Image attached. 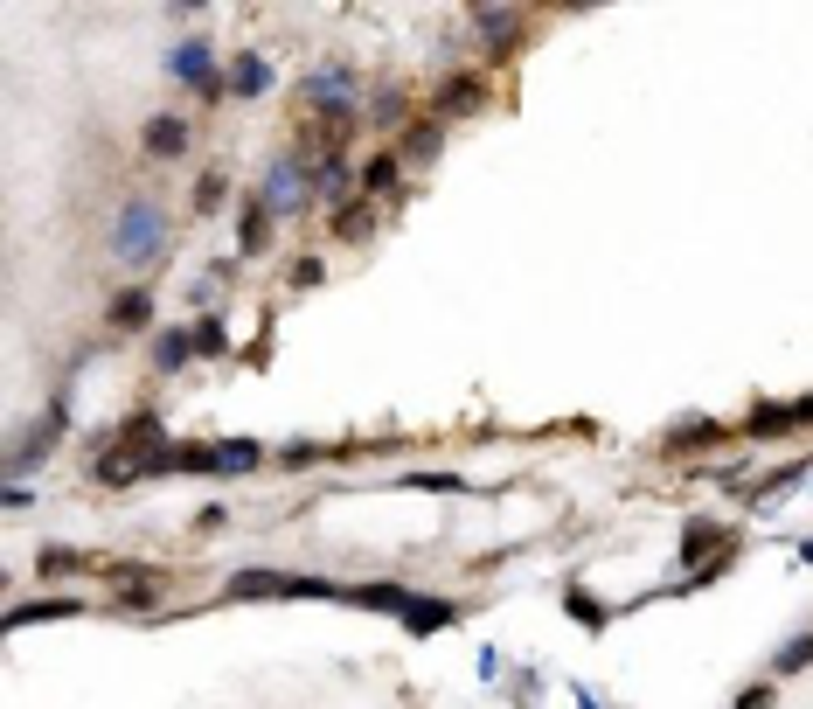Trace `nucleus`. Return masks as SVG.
<instances>
[{
	"label": "nucleus",
	"mask_w": 813,
	"mask_h": 709,
	"mask_svg": "<svg viewBox=\"0 0 813 709\" xmlns=\"http://www.w3.org/2000/svg\"><path fill=\"white\" fill-rule=\"evenodd\" d=\"M112 251H119L126 265H153V258L167 251V216H160V202H126V209H119Z\"/></svg>",
	"instance_id": "f257e3e1"
},
{
	"label": "nucleus",
	"mask_w": 813,
	"mask_h": 709,
	"mask_svg": "<svg viewBox=\"0 0 813 709\" xmlns=\"http://www.w3.org/2000/svg\"><path fill=\"white\" fill-rule=\"evenodd\" d=\"M306 195H313V188L299 181V167H271V181H265V209H278V216H285V209H299Z\"/></svg>",
	"instance_id": "f03ea898"
},
{
	"label": "nucleus",
	"mask_w": 813,
	"mask_h": 709,
	"mask_svg": "<svg viewBox=\"0 0 813 709\" xmlns=\"http://www.w3.org/2000/svg\"><path fill=\"white\" fill-rule=\"evenodd\" d=\"M174 77H188V84H202V91H216V70H209V49H202V42H181V49H174Z\"/></svg>",
	"instance_id": "7ed1b4c3"
},
{
	"label": "nucleus",
	"mask_w": 813,
	"mask_h": 709,
	"mask_svg": "<svg viewBox=\"0 0 813 709\" xmlns=\"http://www.w3.org/2000/svg\"><path fill=\"white\" fill-rule=\"evenodd\" d=\"M230 591L237 598H265V591H292V577H278V570H237Z\"/></svg>",
	"instance_id": "20e7f679"
},
{
	"label": "nucleus",
	"mask_w": 813,
	"mask_h": 709,
	"mask_svg": "<svg viewBox=\"0 0 813 709\" xmlns=\"http://www.w3.org/2000/svg\"><path fill=\"white\" fill-rule=\"evenodd\" d=\"M146 146H153V153H181V146H188V126H181V119H167V112H160V119H153V126H146Z\"/></svg>",
	"instance_id": "39448f33"
},
{
	"label": "nucleus",
	"mask_w": 813,
	"mask_h": 709,
	"mask_svg": "<svg viewBox=\"0 0 813 709\" xmlns=\"http://www.w3.org/2000/svg\"><path fill=\"white\" fill-rule=\"evenodd\" d=\"M807 661H813V633H800V640H786V647H779V661H772V675H800Z\"/></svg>",
	"instance_id": "423d86ee"
},
{
	"label": "nucleus",
	"mask_w": 813,
	"mask_h": 709,
	"mask_svg": "<svg viewBox=\"0 0 813 709\" xmlns=\"http://www.w3.org/2000/svg\"><path fill=\"white\" fill-rule=\"evenodd\" d=\"M70 612H77L70 598H49V605H14V619H7V626H35V619H70Z\"/></svg>",
	"instance_id": "0eeeda50"
},
{
	"label": "nucleus",
	"mask_w": 813,
	"mask_h": 709,
	"mask_svg": "<svg viewBox=\"0 0 813 709\" xmlns=\"http://www.w3.org/2000/svg\"><path fill=\"white\" fill-rule=\"evenodd\" d=\"M265 56H244V63H237V77H230V84H237V91H244V98H258V91H265Z\"/></svg>",
	"instance_id": "6e6552de"
},
{
	"label": "nucleus",
	"mask_w": 813,
	"mask_h": 709,
	"mask_svg": "<svg viewBox=\"0 0 813 709\" xmlns=\"http://www.w3.org/2000/svg\"><path fill=\"white\" fill-rule=\"evenodd\" d=\"M146 313H153V292H126V299L112 306V320H119V327H139Z\"/></svg>",
	"instance_id": "1a4fd4ad"
},
{
	"label": "nucleus",
	"mask_w": 813,
	"mask_h": 709,
	"mask_svg": "<svg viewBox=\"0 0 813 709\" xmlns=\"http://www.w3.org/2000/svg\"><path fill=\"white\" fill-rule=\"evenodd\" d=\"M188 348H195L188 334H160V348H153V362H160V369H181V362H188Z\"/></svg>",
	"instance_id": "9d476101"
},
{
	"label": "nucleus",
	"mask_w": 813,
	"mask_h": 709,
	"mask_svg": "<svg viewBox=\"0 0 813 709\" xmlns=\"http://www.w3.org/2000/svg\"><path fill=\"white\" fill-rule=\"evenodd\" d=\"M35 570H42V577H70V570H84V557H77V550H42Z\"/></svg>",
	"instance_id": "9b49d317"
},
{
	"label": "nucleus",
	"mask_w": 813,
	"mask_h": 709,
	"mask_svg": "<svg viewBox=\"0 0 813 709\" xmlns=\"http://www.w3.org/2000/svg\"><path fill=\"white\" fill-rule=\"evenodd\" d=\"M244 251H265V202L244 209Z\"/></svg>",
	"instance_id": "f8f14e48"
},
{
	"label": "nucleus",
	"mask_w": 813,
	"mask_h": 709,
	"mask_svg": "<svg viewBox=\"0 0 813 709\" xmlns=\"http://www.w3.org/2000/svg\"><path fill=\"white\" fill-rule=\"evenodd\" d=\"M362 181H369V188H390V181H397V153H376V160H369V174H362Z\"/></svg>",
	"instance_id": "ddd939ff"
},
{
	"label": "nucleus",
	"mask_w": 813,
	"mask_h": 709,
	"mask_svg": "<svg viewBox=\"0 0 813 709\" xmlns=\"http://www.w3.org/2000/svg\"><path fill=\"white\" fill-rule=\"evenodd\" d=\"M223 195H230V181H223V174H202V188H195V202H202V209H216Z\"/></svg>",
	"instance_id": "4468645a"
},
{
	"label": "nucleus",
	"mask_w": 813,
	"mask_h": 709,
	"mask_svg": "<svg viewBox=\"0 0 813 709\" xmlns=\"http://www.w3.org/2000/svg\"><path fill=\"white\" fill-rule=\"evenodd\" d=\"M341 237H369V202H355V209H341Z\"/></svg>",
	"instance_id": "2eb2a0df"
},
{
	"label": "nucleus",
	"mask_w": 813,
	"mask_h": 709,
	"mask_svg": "<svg viewBox=\"0 0 813 709\" xmlns=\"http://www.w3.org/2000/svg\"><path fill=\"white\" fill-rule=\"evenodd\" d=\"M737 709H772V682H758V689H744V696H737Z\"/></svg>",
	"instance_id": "dca6fc26"
},
{
	"label": "nucleus",
	"mask_w": 813,
	"mask_h": 709,
	"mask_svg": "<svg viewBox=\"0 0 813 709\" xmlns=\"http://www.w3.org/2000/svg\"><path fill=\"white\" fill-rule=\"evenodd\" d=\"M431 146H438V126H431V119H424V126H417V133H410V153H431Z\"/></svg>",
	"instance_id": "f3484780"
},
{
	"label": "nucleus",
	"mask_w": 813,
	"mask_h": 709,
	"mask_svg": "<svg viewBox=\"0 0 813 709\" xmlns=\"http://www.w3.org/2000/svg\"><path fill=\"white\" fill-rule=\"evenodd\" d=\"M807 564H813V543H807Z\"/></svg>",
	"instance_id": "a211bd4d"
}]
</instances>
